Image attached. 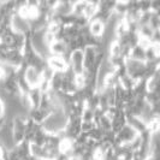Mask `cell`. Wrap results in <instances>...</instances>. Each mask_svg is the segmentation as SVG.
Here are the masks:
<instances>
[{
	"label": "cell",
	"mask_w": 160,
	"mask_h": 160,
	"mask_svg": "<svg viewBox=\"0 0 160 160\" xmlns=\"http://www.w3.org/2000/svg\"><path fill=\"white\" fill-rule=\"evenodd\" d=\"M27 96H28V100L30 102L32 108H38L39 105H40L41 96H42V93L40 92V89L38 88V87L36 88H32L29 90V93L27 94Z\"/></svg>",
	"instance_id": "5"
},
{
	"label": "cell",
	"mask_w": 160,
	"mask_h": 160,
	"mask_svg": "<svg viewBox=\"0 0 160 160\" xmlns=\"http://www.w3.org/2000/svg\"><path fill=\"white\" fill-rule=\"evenodd\" d=\"M129 58H130V59H134V60H137V62H146V52H144V48L137 43L136 46H134V47L131 48Z\"/></svg>",
	"instance_id": "6"
},
{
	"label": "cell",
	"mask_w": 160,
	"mask_h": 160,
	"mask_svg": "<svg viewBox=\"0 0 160 160\" xmlns=\"http://www.w3.org/2000/svg\"><path fill=\"white\" fill-rule=\"evenodd\" d=\"M4 117H5V105L0 100V118H4Z\"/></svg>",
	"instance_id": "7"
},
{
	"label": "cell",
	"mask_w": 160,
	"mask_h": 160,
	"mask_svg": "<svg viewBox=\"0 0 160 160\" xmlns=\"http://www.w3.org/2000/svg\"><path fill=\"white\" fill-rule=\"evenodd\" d=\"M42 70L34 66H23V77L25 82L30 86V88H36L41 81Z\"/></svg>",
	"instance_id": "1"
},
{
	"label": "cell",
	"mask_w": 160,
	"mask_h": 160,
	"mask_svg": "<svg viewBox=\"0 0 160 160\" xmlns=\"http://www.w3.org/2000/svg\"><path fill=\"white\" fill-rule=\"evenodd\" d=\"M87 28H88V32L92 36L100 39V38H102V35H104L105 29H106V24H105L102 21H100V19H98V18L94 17V18H92V19L89 21Z\"/></svg>",
	"instance_id": "3"
},
{
	"label": "cell",
	"mask_w": 160,
	"mask_h": 160,
	"mask_svg": "<svg viewBox=\"0 0 160 160\" xmlns=\"http://www.w3.org/2000/svg\"><path fill=\"white\" fill-rule=\"evenodd\" d=\"M48 48H49V54H51V56L64 57V58L68 59V57H69V54H70L69 48H68V46H66V43L62 40L54 41Z\"/></svg>",
	"instance_id": "4"
},
{
	"label": "cell",
	"mask_w": 160,
	"mask_h": 160,
	"mask_svg": "<svg viewBox=\"0 0 160 160\" xmlns=\"http://www.w3.org/2000/svg\"><path fill=\"white\" fill-rule=\"evenodd\" d=\"M46 64H47L48 68H51L54 72H59V73H64L69 69L68 59L64 58V57L51 56L46 60Z\"/></svg>",
	"instance_id": "2"
}]
</instances>
